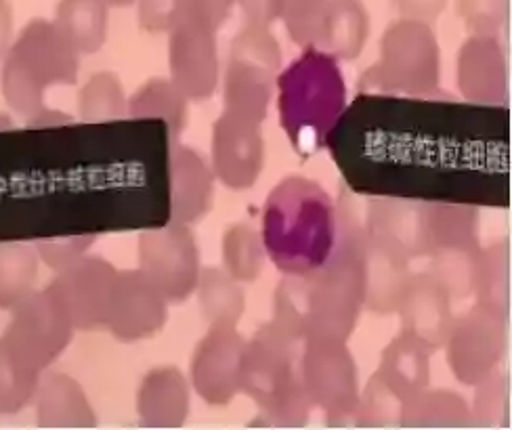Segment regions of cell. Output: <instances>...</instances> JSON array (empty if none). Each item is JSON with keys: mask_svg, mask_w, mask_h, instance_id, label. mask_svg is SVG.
I'll list each match as a JSON object with an SVG mask.
<instances>
[{"mask_svg": "<svg viewBox=\"0 0 512 430\" xmlns=\"http://www.w3.org/2000/svg\"><path fill=\"white\" fill-rule=\"evenodd\" d=\"M80 55L49 19H32L21 28L0 68L5 103L26 120L47 110L45 95L53 86L76 84Z\"/></svg>", "mask_w": 512, "mask_h": 430, "instance_id": "cell-7", "label": "cell"}, {"mask_svg": "<svg viewBox=\"0 0 512 430\" xmlns=\"http://www.w3.org/2000/svg\"><path fill=\"white\" fill-rule=\"evenodd\" d=\"M116 267L101 256H82L80 261L57 271L49 284L68 311L72 324L80 332L103 330L108 324L112 294L116 286Z\"/></svg>", "mask_w": 512, "mask_h": 430, "instance_id": "cell-18", "label": "cell"}, {"mask_svg": "<svg viewBox=\"0 0 512 430\" xmlns=\"http://www.w3.org/2000/svg\"><path fill=\"white\" fill-rule=\"evenodd\" d=\"M456 80L466 103L506 107L510 99V82L500 38L468 36L458 53Z\"/></svg>", "mask_w": 512, "mask_h": 430, "instance_id": "cell-23", "label": "cell"}, {"mask_svg": "<svg viewBox=\"0 0 512 430\" xmlns=\"http://www.w3.org/2000/svg\"><path fill=\"white\" fill-rule=\"evenodd\" d=\"M42 374L17 368L0 355V414L13 416L34 403Z\"/></svg>", "mask_w": 512, "mask_h": 430, "instance_id": "cell-39", "label": "cell"}, {"mask_svg": "<svg viewBox=\"0 0 512 430\" xmlns=\"http://www.w3.org/2000/svg\"><path fill=\"white\" fill-rule=\"evenodd\" d=\"M13 45V9L9 0H0V61Z\"/></svg>", "mask_w": 512, "mask_h": 430, "instance_id": "cell-46", "label": "cell"}, {"mask_svg": "<svg viewBox=\"0 0 512 430\" xmlns=\"http://www.w3.org/2000/svg\"><path fill=\"white\" fill-rule=\"evenodd\" d=\"M338 231L328 261L303 277L286 275L275 290L271 324L294 338L347 342L364 311V223L347 189L336 202Z\"/></svg>", "mask_w": 512, "mask_h": 430, "instance_id": "cell-3", "label": "cell"}, {"mask_svg": "<svg viewBox=\"0 0 512 430\" xmlns=\"http://www.w3.org/2000/svg\"><path fill=\"white\" fill-rule=\"evenodd\" d=\"M101 3L108 9H126V7H133L137 0H101Z\"/></svg>", "mask_w": 512, "mask_h": 430, "instance_id": "cell-48", "label": "cell"}, {"mask_svg": "<svg viewBox=\"0 0 512 430\" xmlns=\"http://www.w3.org/2000/svg\"><path fill=\"white\" fill-rule=\"evenodd\" d=\"M267 261L261 231L252 225H231L223 235L225 271L240 284H252L263 273Z\"/></svg>", "mask_w": 512, "mask_h": 430, "instance_id": "cell-36", "label": "cell"}, {"mask_svg": "<svg viewBox=\"0 0 512 430\" xmlns=\"http://www.w3.org/2000/svg\"><path fill=\"white\" fill-rule=\"evenodd\" d=\"M403 401L376 374L359 393L353 422L359 428H395L401 426Z\"/></svg>", "mask_w": 512, "mask_h": 430, "instance_id": "cell-37", "label": "cell"}, {"mask_svg": "<svg viewBox=\"0 0 512 430\" xmlns=\"http://www.w3.org/2000/svg\"><path fill=\"white\" fill-rule=\"evenodd\" d=\"M372 238L401 252L412 263L429 254V202L397 196H372L364 217Z\"/></svg>", "mask_w": 512, "mask_h": 430, "instance_id": "cell-21", "label": "cell"}, {"mask_svg": "<svg viewBox=\"0 0 512 430\" xmlns=\"http://www.w3.org/2000/svg\"><path fill=\"white\" fill-rule=\"evenodd\" d=\"M282 72V47L269 28L244 26L231 40L223 76V110L265 122Z\"/></svg>", "mask_w": 512, "mask_h": 430, "instance_id": "cell-9", "label": "cell"}, {"mask_svg": "<svg viewBox=\"0 0 512 430\" xmlns=\"http://www.w3.org/2000/svg\"><path fill=\"white\" fill-rule=\"evenodd\" d=\"M303 384L309 401L322 410L328 426L353 422L359 401L357 363L347 342L307 338L301 357Z\"/></svg>", "mask_w": 512, "mask_h": 430, "instance_id": "cell-12", "label": "cell"}, {"mask_svg": "<svg viewBox=\"0 0 512 430\" xmlns=\"http://www.w3.org/2000/svg\"><path fill=\"white\" fill-rule=\"evenodd\" d=\"M473 294L479 305L504 317L510 315V244L506 240L481 248Z\"/></svg>", "mask_w": 512, "mask_h": 430, "instance_id": "cell-33", "label": "cell"}, {"mask_svg": "<svg viewBox=\"0 0 512 430\" xmlns=\"http://www.w3.org/2000/svg\"><path fill=\"white\" fill-rule=\"evenodd\" d=\"M78 118L80 122L103 124L128 118L126 93L122 80L114 72H97L78 91Z\"/></svg>", "mask_w": 512, "mask_h": 430, "instance_id": "cell-35", "label": "cell"}, {"mask_svg": "<svg viewBox=\"0 0 512 430\" xmlns=\"http://www.w3.org/2000/svg\"><path fill=\"white\" fill-rule=\"evenodd\" d=\"M284 26L301 49H317L336 61H353L366 49L370 15L361 0H313L284 19Z\"/></svg>", "mask_w": 512, "mask_h": 430, "instance_id": "cell-13", "label": "cell"}, {"mask_svg": "<svg viewBox=\"0 0 512 430\" xmlns=\"http://www.w3.org/2000/svg\"><path fill=\"white\" fill-rule=\"evenodd\" d=\"M233 7H236V0H185L183 13L196 17L210 30L219 32L229 19Z\"/></svg>", "mask_w": 512, "mask_h": 430, "instance_id": "cell-43", "label": "cell"}, {"mask_svg": "<svg viewBox=\"0 0 512 430\" xmlns=\"http://www.w3.org/2000/svg\"><path fill=\"white\" fill-rule=\"evenodd\" d=\"M139 24L149 34H164L175 28L185 11V0H137Z\"/></svg>", "mask_w": 512, "mask_h": 430, "instance_id": "cell-42", "label": "cell"}, {"mask_svg": "<svg viewBox=\"0 0 512 430\" xmlns=\"http://www.w3.org/2000/svg\"><path fill=\"white\" fill-rule=\"evenodd\" d=\"M196 294L200 311L210 324L238 326L246 309V296L238 279H233L225 269H202Z\"/></svg>", "mask_w": 512, "mask_h": 430, "instance_id": "cell-32", "label": "cell"}, {"mask_svg": "<svg viewBox=\"0 0 512 430\" xmlns=\"http://www.w3.org/2000/svg\"><path fill=\"white\" fill-rule=\"evenodd\" d=\"M126 114L133 120H160L170 141H177L189 126V99L170 78H149L128 97Z\"/></svg>", "mask_w": 512, "mask_h": 430, "instance_id": "cell-29", "label": "cell"}, {"mask_svg": "<svg viewBox=\"0 0 512 430\" xmlns=\"http://www.w3.org/2000/svg\"><path fill=\"white\" fill-rule=\"evenodd\" d=\"M393 5L401 19L422 21L431 26L445 11L447 0H393Z\"/></svg>", "mask_w": 512, "mask_h": 430, "instance_id": "cell-45", "label": "cell"}, {"mask_svg": "<svg viewBox=\"0 0 512 430\" xmlns=\"http://www.w3.org/2000/svg\"><path fill=\"white\" fill-rule=\"evenodd\" d=\"M508 317L475 305L454 319L445 340V357L458 382L475 386L498 370L506 351Z\"/></svg>", "mask_w": 512, "mask_h": 430, "instance_id": "cell-15", "label": "cell"}, {"mask_svg": "<svg viewBox=\"0 0 512 430\" xmlns=\"http://www.w3.org/2000/svg\"><path fill=\"white\" fill-rule=\"evenodd\" d=\"M471 405V418L483 428H504L510 422V384L498 370L481 380Z\"/></svg>", "mask_w": 512, "mask_h": 430, "instance_id": "cell-38", "label": "cell"}, {"mask_svg": "<svg viewBox=\"0 0 512 430\" xmlns=\"http://www.w3.org/2000/svg\"><path fill=\"white\" fill-rule=\"evenodd\" d=\"M210 168L215 179L231 191H248L265 168L263 124L223 110L212 124Z\"/></svg>", "mask_w": 512, "mask_h": 430, "instance_id": "cell-17", "label": "cell"}, {"mask_svg": "<svg viewBox=\"0 0 512 430\" xmlns=\"http://www.w3.org/2000/svg\"><path fill=\"white\" fill-rule=\"evenodd\" d=\"M439 95L359 93L326 141L345 181L368 196L508 206L504 107Z\"/></svg>", "mask_w": 512, "mask_h": 430, "instance_id": "cell-2", "label": "cell"}, {"mask_svg": "<svg viewBox=\"0 0 512 430\" xmlns=\"http://www.w3.org/2000/svg\"><path fill=\"white\" fill-rule=\"evenodd\" d=\"M471 424V405L454 391L424 389L403 403V428H466Z\"/></svg>", "mask_w": 512, "mask_h": 430, "instance_id": "cell-31", "label": "cell"}, {"mask_svg": "<svg viewBox=\"0 0 512 430\" xmlns=\"http://www.w3.org/2000/svg\"><path fill=\"white\" fill-rule=\"evenodd\" d=\"M173 143L160 120L0 124V242L168 223Z\"/></svg>", "mask_w": 512, "mask_h": 430, "instance_id": "cell-1", "label": "cell"}, {"mask_svg": "<svg viewBox=\"0 0 512 430\" xmlns=\"http://www.w3.org/2000/svg\"><path fill=\"white\" fill-rule=\"evenodd\" d=\"M359 93L435 97L441 93V47L429 24L397 19L382 32L378 61L361 74Z\"/></svg>", "mask_w": 512, "mask_h": 430, "instance_id": "cell-8", "label": "cell"}, {"mask_svg": "<svg viewBox=\"0 0 512 430\" xmlns=\"http://www.w3.org/2000/svg\"><path fill=\"white\" fill-rule=\"evenodd\" d=\"M458 15L471 36L498 38L510 19V0H458Z\"/></svg>", "mask_w": 512, "mask_h": 430, "instance_id": "cell-40", "label": "cell"}, {"mask_svg": "<svg viewBox=\"0 0 512 430\" xmlns=\"http://www.w3.org/2000/svg\"><path fill=\"white\" fill-rule=\"evenodd\" d=\"M139 271L152 279L168 305H179L196 292L200 279V248L189 225L168 221L139 235Z\"/></svg>", "mask_w": 512, "mask_h": 430, "instance_id": "cell-14", "label": "cell"}, {"mask_svg": "<svg viewBox=\"0 0 512 430\" xmlns=\"http://www.w3.org/2000/svg\"><path fill=\"white\" fill-rule=\"evenodd\" d=\"M74 324L51 286L30 292L11 309V321L0 334V355L17 368L42 374L70 347Z\"/></svg>", "mask_w": 512, "mask_h": 430, "instance_id": "cell-10", "label": "cell"}, {"mask_svg": "<svg viewBox=\"0 0 512 430\" xmlns=\"http://www.w3.org/2000/svg\"><path fill=\"white\" fill-rule=\"evenodd\" d=\"M97 235H66V238H51L34 242L38 258L53 271H63L80 261L93 248Z\"/></svg>", "mask_w": 512, "mask_h": 430, "instance_id": "cell-41", "label": "cell"}, {"mask_svg": "<svg viewBox=\"0 0 512 430\" xmlns=\"http://www.w3.org/2000/svg\"><path fill=\"white\" fill-rule=\"evenodd\" d=\"M277 114L298 156L326 147L347 110V82L338 61L317 49H303L275 82Z\"/></svg>", "mask_w": 512, "mask_h": 430, "instance_id": "cell-5", "label": "cell"}, {"mask_svg": "<svg viewBox=\"0 0 512 430\" xmlns=\"http://www.w3.org/2000/svg\"><path fill=\"white\" fill-rule=\"evenodd\" d=\"M405 403L431 382V351L410 334L401 332L380 355L374 372Z\"/></svg>", "mask_w": 512, "mask_h": 430, "instance_id": "cell-28", "label": "cell"}, {"mask_svg": "<svg viewBox=\"0 0 512 430\" xmlns=\"http://www.w3.org/2000/svg\"><path fill=\"white\" fill-rule=\"evenodd\" d=\"M305 340L294 338L271 321L246 340L242 357V393L277 426H307L313 405L303 384Z\"/></svg>", "mask_w": 512, "mask_h": 430, "instance_id": "cell-6", "label": "cell"}, {"mask_svg": "<svg viewBox=\"0 0 512 430\" xmlns=\"http://www.w3.org/2000/svg\"><path fill=\"white\" fill-rule=\"evenodd\" d=\"M364 307L376 315H393L412 277L410 261L364 229Z\"/></svg>", "mask_w": 512, "mask_h": 430, "instance_id": "cell-25", "label": "cell"}, {"mask_svg": "<svg viewBox=\"0 0 512 430\" xmlns=\"http://www.w3.org/2000/svg\"><path fill=\"white\" fill-rule=\"evenodd\" d=\"M53 24L78 55H95L108 40L110 9L101 0H61Z\"/></svg>", "mask_w": 512, "mask_h": 430, "instance_id": "cell-30", "label": "cell"}, {"mask_svg": "<svg viewBox=\"0 0 512 430\" xmlns=\"http://www.w3.org/2000/svg\"><path fill=\"white\" fill-rule=\"evenodd\" d=\"M168 74L189 101H208L221 78L217 32L183 13L168 32Z\"/></svg>", "mask_w": 512, "mask_h": 430, "instance_id": "cell-16", "label": "cell"}, {"mask_svg": "<svg viewBox=\"0 0 512 430\" xmlns=\"http://www.w3.org/2000/svg\"><path fill=\"white\" fill-rule=\"evenodd\" d=\"M215 175L194 147L170 145L168 152V221L196 225L215 202Z\"/></svg>", "mask_w": 512, "mask_h": 430, "instance_id": "cell-24", "label": "cell"}, {"mask_svg": "<svg viewBox=\"0 0 512 430\" xmlns=\"http://www.w3.org/2000/svg\"><path fill=\"white\" fill-rule=\"evenodd\" d=\"M311 0H282V21L294 13H298L301 9H305Z\"/></svg>", "mask_w": 512, "mask_h": 430, "instance_id": "cell-47", "label": "cell"}, {"mask_svg": "<svg viewBox=\"0 0 512 430\" xmlns=\"http://www.w3.org/2000/svg\"><path fill=\"white\" fill-rule=\"evenodd\" d=\"M40 428H95L97 414L82 386L68 374L51 372L40 378L36 393Z\"/></svg>", "mask_w": 512, "mask_h": 430, "instance_id": "cell-27", "label": "cell"}, {"mask_svg": "<svg viewBox=\"0 0 512 430\" xmlns=\"http://www.w3.org/2000/svg\"><path fill=\"white\" fill-rule=\"evenodd\" d=\"M248 26L271 28L282 17V0H236Z\"/></svg>", "mask_w": 512, "mask_h": 430, "instance_id": "cell-44", "label": "cell"}, {"mask_svg": "<svg viewBox=\"0 0 512 430\" xmlns=\"http://www.w3.org/2000/svg\"><path fill=\"white\" fill-rule=\"evenodd\" d=\"M189 405V382L173 365L149 372L137 391V414L145 428H181Z\"/></svg>", "mask_w": 512, "mask_h": 430, "instance_id": "cell-26", "label": "cell"}, {"mask_svg": "<svg viewBox=\"0 0 512 430\" xmlns=\"http://www.w3.org/2000/svg\"><path fill=\"white\" fill-rule=\"evenodd\" d=\"M246 340L236 326L210 324L191 357V386L215 407H225L242 393V357Z\"/></svg>", "mask_w": 512, "mask_h": 430, "instance_id": "cell-19", "label": "cell"}, {"mask_svg": "<svg viewBox=\"0 0 512 430\" xmlns=\"http://www.w3.org/2000/svg\"><path fill=\"white\" fill-rule=\"evenodd\" d=\"M168 319V300L137 271H118L105 330L118 342H139L156 336Z\"/></svg>", "mask_w": 512, "mask_h": 430, "instance_id": "cell-20", "label": "cell"}, {"mask_svg": "<svg viewBox=\"0 0 512 430\" xmlns=\"http://www.w3.org/2000/svg\"><path fill=\"white\" fill-rule=\"evenodd\" d=\"M40 258L30 242H0V311H11L36 288Z\"/></svg>", "mask_w": 512, "mask_h": 430, "instance_id": "cell-34", "label": "cell"}, {"mask_svg": "<svg viewBox=\"0 0 512 430\" xmlns=\"http://www.w3.org/2000/svg\"><path fill=\"white\" fill-rule=\"evenodd\" d=\"M401 332L410 334L431 353L445 347L454 326L452 294L429 271L412 273L397 311Z\"/></svg>", "mask_w": 512, "mask_h": 430, "instance_id": "cell-22", "label": "cell"}, {"mask_svg": "<svg viewBox=\"0 0 512 430\" xmlns=\"http://www.w3.org/2000/svg\"><path fill=\"white\" fill-rule=\"evenodd\" d=\"M338 210L313 179L290 175L273 187L263 206L261 238L269 261L290 277L322 267L336 244Z\"/></svg>", "mask_w": 512, "mask_h": 430, "instance_id": "cell-4", "label": "cell"}, {"mask_svg": "<svg viewBox=\"0 0 512 430\" xmlns=\"http://www.w3.org/2000/svg\"><path fill=\"white\" fill-rule=\"evenodd\" d=\"M481 252L479 206L462 202H429V273L452 294H473Z\"/></svg>", "mask_w": 512, "mask_h": 430, "instance_id": "cell-11", "label": "cell"}]
</instances>
